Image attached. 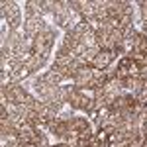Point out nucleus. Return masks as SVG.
I'll use <instances>...</instances> for the list:
<instances>
[]
</instances>
